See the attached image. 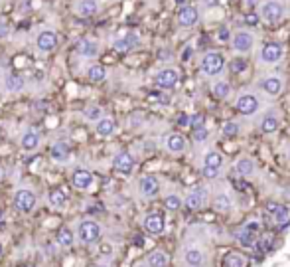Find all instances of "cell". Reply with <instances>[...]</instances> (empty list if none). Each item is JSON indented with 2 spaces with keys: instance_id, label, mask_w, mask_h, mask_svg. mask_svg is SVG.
Here are the masks:
<instances>
[{
  "instance_id": "cell-23",
  "label": "cell",
  "mask_w": 290,
  "mask_h": 267,
  "mask_svg": "<svg viewBox=\"0 0 290 267\" xmlns=\"http://www.w3.org/2000/svg\"><path fill=\"white\" fill-rule=\"evenodd\" d=\"M117 129H119V125H117V121L113 119V117H101L97 123H95V133L97 136H103V138H109V136H113V134L117 133Z\"/></svg>"
},
{
  "instance_id": "cell-5",
  "label": "cell",
  "mask_w": 290,
  "mask_h": 267,
  "mask_svg": "<svg viewBox=\"0 0 290 267\" xmlns=\"http://www.w3.org/2000/svg\"><path fill=\"white\" fill-rule=\"evenodd\" d=\"M259 64L263 66H277L285 58V44L283 42H265L259 50Z\"/></svg>"
},
{
  "instance_id": "cell-45",
  "label": "cell",
  "mask_w": 290,
  "mask_h": 267,
  "mask_svg": "<svg viewBox=\"0 0 290 267\" xmlns=\"http://www.w3.org/2000/svg\"><path fill=\"white\" fill-rule=\"evenodd\" d=\"M201 174H203L205 178H217V176H219V170H213V168H203V166H201Z\"/></svg>"
},
{
  "instance_id": "cell-33",
  "label": "cell",
  "mask_w": 290,
  "mask_h": 267,
  "mask_svg": "<svg viewBox=\"0 0 290 267\" xmlns=\"http://www.w3.org/2000/svg\"><path fill=\"white\" fill-rule=\"evenodd\" d=\"M235 240H237V244H239L241 248H253L255 242H257V234L249 232L247 228H241V230L235 234Z\"/></svg>"
},
{
  "instance_id": "cell-13",
  "label": "cell",
  "mask_w": 290,
  "mask_h": 267,
  "mask_svg": "<svg viewBox=\"0 0 290 267\" xmlns=\"http://www.w3.org/2000/svg\"><path fill=\"white\" fill-rule=\"evenodd\" d=\"M139 194L146 198V200H152L160 194V180L154 176V174H145L139 178Z\"/></svg>"
},
{
  "instance_id": "cell-27",
  "label": "cell",
  "mask_w": 290,
  "mask_h": 267,
  "mask_svg": "<svg viewBox=\"0 0 290 267\" xmlns=\"http://www.w3.org/2000/svg\"><path fill=\"white\" fill-rule=\"evenodd\" d=\"M223 162H225V158H223V154L219 150H207L203 154V164L201 166L203 168H213V170H219L221 172Z\"/></svg>"
},
{
  "instance_id": "cell-36",
  "label": "cell",
  "mask_w": 290,
  "mask_h": 267,
  "mask_svg": "<svg viewBox=\"0 0 290 267\" xmlns=\"http://www.w3.org/2000/svg\"><path fill=\"white\" fill-rule=\"evenodd\" d=\"M57 244L61 246V248H71L73 244H75V234L69 230V228H63V230H59V234H57Z\"/></svg>"
},
{
  "instance_id": "cell-46",
  "label": "cell",
  "mask_w": 290,
  "mask_h": 267,
  "mask_svg": "<svg viewBox=\"0 0 290 267\" xmlns=\"http://www.w3.org/2000/svg\"><path fill=\"white\" fill-rule=\"evenodd\" d=\"M243 228H247L249 232H253V234H259V230H261V224L257 222V220H253V222H249L247 226H243Z\"/></svg>"
},
{
  "instance_id": "cell-21",
  "label": "cell",
  "mask_w": 290,
  "mask_h": 267,
  "mask_svg": "<svg viewBox=\"0 0 290 267\" xmlns=\"http://www.w3.org/2000/svg\"><path fill=\"white\" fill-rule=\"evenodd\" d=\"M42 146V136L36 129H26L20 136V148L24 152H36Z\"/></svg>"
},
{
  "instance_id": "cell-44",
  "label": "cell",
  "mask_w": 290,
  "mask_h": 267,
  "mask_svg": "<svg viewBox=\"0 0 290 267\" xmlns=\"http://www.w3.org/2000/svg\"><path fill=\"white\" fill-rule=\"evenodd\" d=\"M203 125V115H193L190 117V127L195 129V127H201Z\"/></svg>"
},
{
  "instance_id": "cell-48",
  "label": "cell",
  "mask_w": 290,
  "mask_h": 267,
  "mask_svg": "<svg viewBox=\"0 0 290 267\" xmlns=\"http://www.w3.org/2000/svg\"><path fill=\"white\" fill-rule=\"evenodd\" d=\"M93 267H109L107 264H97V266H93Z\"/></svg>"
},
{
  "instance_id": "cell-17",
  "label": "cell",
  "mask_w": 290,
  "mask_h": 267,
  "mask_svg": "<svg viewBox=\"0 0 290 267\" xmlns=\"http://www.w3.org/2000/svg\"><path fill=\"white\" fill-rule=\"evenodd\" d=\"M164 148L170 154H184L188 150V140L182 133H168L164 136Z\"/></svg>"
},
{
  "instance_id": "cell-15",
  "label": "cell",
  "mask_w": 290,
  "mask_h": 267,
  "mask_svg": "<svg viewBox=\"0 0 290 267\" xmlns=\"http://www.w3.org/2000/svg\"><path fill=\"white\" fill-rule=\"evenodd\" d=\"M135 164H137V162H135V156H133L129 150H121V152H117V154L113 156V168H115L117 172L125 174V176L133 174Z\"/></svg>"
},
{
  "instance_id": "cell-9",
  "label": "cell",
  "mask_w": 290,
  "mask_h": 267,
  "mask_svg": "<svg viewBox=\"0 0 290 267\" xmlns=\"http://www.w3.org/2000/svg\"><path fill=\"white\" fill-rule=\"evenodd\" d=\"M57 44H59V38H57L55 30H51V28H42L36 36V48L42 54H51L57 48Z\"/></svg>"
},
{
  "instance_id": "cell-4",
  "label": "cell",
  "mask_w": 290,
  "mask_h": 267,
  "mask_svg": "<svg viewBox=\"0 0 290 267\" xmlns=\"http://www.w3.org/2000/svg\"><path fill=\"white\" fill-rule=\"evenodd\" d=\"M263 107L261 97L255 91H241L235 99V109L243 117H255Z\"/></svg>"
},
{
  "instance_id": "cell-52",
  "label": "cell",
  "mask_w": 290,
  "mask_h": 267,
  "mask_svg": "<svg viewBox=\"0 0 290 267\" xmlns=\"http://www.w3.org/2000/svg\"><path fill=\"white\" fill-rule=\"evenodd\" d=\"M0 176H2V170H0Z\"/></svg>"
},
{
  "instance_id": "cell-26",
  "label": "cell",
  "mask_w": 290,
  "mask_h": 267,
  "mask_svg": "<svg viewBox=\"0 0 290 267\" xmlns=\"http://www.w3.org/2000/svg\"><path fill=\"white\" fill-rule=\"evenodd\" d=\"M255 170H257V164H255L253 158H249V156H241V158H237V162H235V172H237L239 176H243V178H251V176L255 174Z\"/></svg>"
},
{
  "instance_id": "cell-20",
  "label": "cell",
  "mask_w": 290,
  "mask_h": 267,
  "mask_svg": "<svg viewBox=\"0 0 290 267\" xmlns=\"http://www.w3.org/2000/svg\"><path fill=\"white\" fill-rule=\"evenodd\" d=\"M93 182H95V176L89 168H75L71 174V184L77 190H89L93 186Z\"/></svg>"
},
{
  "instance_id": "cell-51",
  "label": "cell",
  "mask_w": 290,
  "mask_h": 267,
  "mask_svg": "<svg viewBox=\"0 0 290 267\" xmlns=\"http://www.w3.org/2000/svg\"><path fill=\"white\" fill-rule=\"evenodd\" d=\"M0 256H2V244H0Z\"/></svg>"
},
{
  "instance_id": "cell-24",
  "label": "cell",
  "mask_w": 290,
  "mask_h": 267,
  "mask_svg": "<svg viewBox=\"0 0 290 267\" xmlns=\"http://www.w3.org/2000/svg\"><path fill=\"white\" fill-rule=\"evenodd\" d=\"M4 89L8 93H22L26 89V79L20 73H6L4 75Z\"/></svg>"
},
{
  "instance_id": "cell-42",
  "label": "cell",
  "mask_w": 290,
  "mask_h": 267,
  "mask_svg": "<svg viewBox=\"0 0 290 267\" xmlns=\"http://www.w3.org/2000/svg\"><path fill=\"white\" fill-rule=\"evenodd\" d=\"M229 69H231L233 73H243V71L247 69V62H245V60H231Z\"/></svg>"
},
{
  "instance_id": "cell-49",
  "label": "cell",
  "mask_w": 290,
  "mask_h": 267,
  "mask_svg": "<svg viewBox=\"0 0 290 267\" xmlns=\"http://www.w3.org/2000/svg\"><path fill=\"white\" fill-rule=\"evenodd\" d=\"M135 267H148V266H146V262H145V264H137Z\"/></svg>"
},
{
  "instance_id": "cell-19",
  "label": "cell",
  "mask_w": 290,
  "mask_h": 267,
  "mask_svg": "<svg viewBox=\"0 0 290 267\" xmlns=\"http://www.w3.org/2000/svg\"><path fill=\"white\" fill-rule=\"evenodd\" d=\"M77 54L81 58H85V60H95L101 54V42L99 40H93V38H83L77 44Z\"/></svg>"
},
{
  "instance_id": "cell-50",
  "label": "cell",
  "mask_w": 290,
  "mask_h": 267,
  "mask_svg": "<svg viewBox=\"0 0 290 267\" xmlns=\"http://www.w3.org/2000/svg\"><path fill=\"white\" fill-rule=\"evenodd\" d=\"M176 2H178V4H184V2H186V0H176Z\"/></svg>"
},
{
  "instance_id": "cell-40",
  "label": "cell",
  "mask_w": 290,
  "mask_h": 267,
  "mask_svg": "<svg viewBox=\"0 0 290 267\" xmlns=\"http://www.w3.org/2000/svg\"><path fill=\"white\" fill-rule=\"evenodd\" d=\"M225 267H245V260L239 254H227L225 256Z\"/></svg>"
},
{
  "instance_id": "cell-30",
  "label": "cell",
  "mask_w": 290,
  "mask_h": 267,
  "mask_svg": "<svg viewBox=\"0 0 290 267\" xmlns=\"http://www.w3.org/2000/svg\"><path fill=\"white\" fill-rule=\"evenodd\" d=\"M211 95H213L215 99H219V101L227 99V97L231 95V83H229L227 79H215V81L211 83Z\"/></svg>"
},
{
  "instance_id": "cell-47",
  "label": "cell",
  "mask_w": 290,
  "mask_h": 267,
  "mask_svg": "<svg viewBox=\"0 0 290 267\" xmlns=\"http://www.w3.org/2000/svg\"><path fill=\"white\" fill-rule=\"evenodd\" d=\"M203 6H217L219 4V0H199Z\"/></svg>"
},
{
  "instance_id": "cell-41",
  "label": "cell",
  "mask_w": 290,
  "mask_h": 267,
  "mask_svg": "<svg viewBox=\"0 0 290 267\" xmlns=\"http://www.w3.org/2000/svg\"><path fill=\"white\" fill-rule=\"evenodd\" d=\"M207 136H209V131H207V127H195L193 129V140L195 142H205L207 140Z\"/></svg>"
},
{
  "instance_id": "cell-35",
  "label": "cell",
  "mask_w": 290,
  "mask_h": 267,
  "mask_svg": "<svg viewBox=\"0 0 290 267\" xmlns=\"http://www.w3.org/2000/svg\"><path fill=\"white\" fill-rule=\"evenodd\" d=\"M48 200H49V204H51L53 208H65V206H67V196H65V192H63L61 188L51 190L49 196H48Z\"/></svg>"
},
{
  "instance_id": "cell-3",
  "label": "cell",
  "mask_w": 290,
  "mask_h": 267,
  "mask_svg": "<svg viewBox=\"0 0 290 267\" xmlns=\"http://www.w3.org/2000/svg\"><path fill=\"white\" fill-rule=\"evenodd\" d=\"M259 20L267 24H279L287 16V4L283 0H265L259 4Z\"/></svg>"
},
{
  "instance_id": "cell-32",
  "label": "cell",
  "mask_w": 290,
  "mask_h": 267,
  "mask_svg": "<svg viewBox=\"0 0 290 267\" xmlns=\"http://www.w3.org/2000/svg\"><path fill=\"white\" fill-rule=\"evenodd\" d=\"M49 154L55 162H67L69 160V148L65 142H53L49 148Z\"/></svg>"
},
{
  "instance_id": "cell-31",
  "label": "cell",
  "mask_w": 290,
  "mask_h": 267,
  "mask_svg": "<svg viewBox=\"0 0 290 267\" xmlns=\"http://www.w3.org/2000/svg\"><path fill=\"white\" fill-rule=\"evenodd\" d=\"M87 79L93 83H103L107 79V67L101 64H93L87 67Z\"/></svg>"
},
{
  "instance_id": "cell-53",
  "label": "cell",
  "mask_w": 290,
  "mask_h": 267,
  "mask_svg": "<svg viewBox=\"0 0 290 267\" xmlns=\"http://www.w3.org/2000/svg\"><path fill=\"white\" fill-rule=\"evenodd\" d=\"M188 267H195V266H188Z\"/></svg>"
},
{
  "instance_id": "cell-8",
  "label": "cell",
  "mask_w": 290,
  "mask_h": 267,
  "mask_svg": "<svg viewBox=\"0 0 290 267\" xmlns=\"http://www.w3.org/2000/svg\"><path fill=\"white\" fill-rule=\"evenodd\" d=\"M36 206H38V196H36L34 190H30V188H20V190H16V194H14V208H16L18 212L30 214V212L36 210Z\"/></svg>"
},
{
  "instance_id": "cell-6",
  "label": "cell",
  "mask_w": 290,
  "mask_h": 267,
  "mask_svg": "<svg viewBox=\"0 0 290 267\" xmlns=\"http://www.w3.org/2000/svg\"><path fill=\"white\" fill-rule=\"evenodd\" d=\"M229 40H231V50L237 56H247L255 48V34L251 30H235Z\"/></svg>"
},
{
  "instance_id": "cell-25",
  "label": "cell",
  "mask_w": 290,
  "mask_h": 267,
  "mask_svg": "<svg viewBox=\"0 0 290 267\" xmlns=\"http://www.w3.org/2000/svg\"><path fill=\"white\" fill-rule=\"evenodd\" d=\"M211 206H213V210L219 212V214H229V212L233 210V200H231L229 194L217 192V194L213 196V200H211Z\"/></svg>"
},
{
  "instance_id": "cell-37",
  "label": "cell",
  "mask_w": 290,
  "mask_h": 267,
  "mask_svg": "<svg viewBox=\"0 0 290 267\" xmlns=\"http://www.w3.org/2000/svg\"><path fill=\"white\" fill-rule=\"evenodd\" d=\"M164 206L168 212H178L182 206H184V200L178 196V194H168L166 200H164Z\"/></svg>"
},
{
  "instance_id": "cell-18",
  "label": "cell",
  "mask_w": 290,
  "mask_h": 267,
  "mask_svg": "<svg viewBox=\"0 0 290 267\" xmlns=\"http://www.w3.org/2000/svg\"><path fill=\"white\" fill-rule=\"evenodd\" d=\"M143 228H145L148 234H152V236H160V234H164V230H166V220H164V216L158 214V212L146 214L145 220H143Z\"/></svg>"
},
{
  "instance_id": "cell-43",
  "label": "cell",
  "mask_w": 290,
  "mask_h": 267,
  "mask_svg": "<svg viewBox=\"0 0 290 267\" xmlns=\"http://www.w3.org/2000/svg\"><path fill=\"white\" fill-rule=\"evenodd\" d=\"M217 38H219L221 42H227V40L231 38V32H229V28H227V26H221V28H219V32H217Z\"/></svg>"
},
{
  "instance_id": "cell-29",
  "label": "cell",
  "mask_w": 290,
  "mask_h": 267,
  "mask_svg": "<svg viewBox=\"0 0 290 267\" xmlns=\"http://www.w3.org/2000/svg\"><path fill=\"white\" fill-rule=\"evenodd\" d=\"M184 262H186V266L201 267L205 264V254H203V250H199V248H188V250L184 252Z\"/></svg>"
},
{
  "instance_id": "cell-7",
  "label": "cell",
  "mask_w": 290,
  "mask_h": 267,
  "mask_svg": "<svg viewBox=\"0 0 290 267\" xmlns=\"http://www.w3.org/2000/svg\"><path fill=\"white\" fill-rule=\"evenodd\" d=\"M259 89L267 95V97H279L283 91H285V77L281 73H269V75H263L259 79Z\"/></svg>"
},
{
  "instance_id": "cell-12",
  "label": "cell",
  "mask_w": 290,
  "mask_h": 267,
  "mask_svg": "<svg viewBox=\"0 0 290 267\" xmlns=\"http://www.w3.org/2000/svg\"><path fill=\"white\" fill-rule=\"evenodd\" d=\"M281 123H283V119H281V109H269V111L263 115L261 123H259V131L263 134H275L281 129Z\"/></svg>"
},
{
  "instance_id": "cell-2",
  "label": "cell",
  "mask_w": 290,
  "mask_h": 267,
  "mask_svg": "<svg viewBox=\"0 0 290 267\" xmlns=\"http://www.w3.org/2000/svg\"><path fill=\"white\" fill-rule=\"evenodd\" d=\"M75 238L85 246H95L103 238V228L95 220H81L75 228Z\"/></svg>"
},
{
  "instance_id": "cell-11",
  "label": "cell",
  "mask_w": 290,
  "mask_h": 267,
  "mask_svg": "<svg viewBox=\"0 0 290 267\" xmlns=\"http://www.w3.org/2000/svg\"><path fill=\"white\" fill-rule=\"evenodd\" d=\"M207 202H209V192H207L205 186H195V188H192V190L186 194V198H184V206L190 208V210H201V208L207 206Z\"/></svg>"
},
{
  "instance_id": "cell-39",
  "label": "cell",
  "mask_w": 290,
  "mask_h": 267,
  "mask_svg": "<svg viewBox=\"0 0 290 267\" xmlns=\"http://www.w3.org/2000/svg\"><path fill=\"white\" fill-rule=\"evenodd\" d=\"M239 131H241V127H239L237 121H227V123L221 127V134H223L225 138H233V136H237Z\"/></svg>"
},
{
  "instance_id": "cell-22",
  "label": "cell",
  "mask_w": 290,
  "mask_h": 267,
  "mask_svg": "<svg viewBox=\"0 0 290 267\" xmlns=\"http://www.w3.org/2000/svg\"><path fill=\"white\" fill-rule=\"evenodd\" d=\"M73 10L81 18H91L101 10V2L99 0H77L73 4Z\"/></svg>"
},
{
  "instance_id": "cell-16",
  "label": "cell",
  "mask_w": 290,
  "mask_h": 267,
  "mask_svg": "<svg viewBox=\"0 0 290 267\" xmlns=\"http://www.w3.org/2000/svg\"><path fill=\"white\" fill-rule=\"evenodd\" d=\"M139 44H141V36L137 32H125V34H121L119 38H115L111 42L113 50H117V52H131Z\"/></svg>"
},
{
  "instance_id": "cell-28",
  "label": "cell",
  "mask_w": 290,
  "mask_h": 267,
  "mask_svg": "<svg viewBox=\"0 0 290 267\" xmlns=\"http://www.w3.org/2000/svg\"><path fill=\"white\" fill-rule=\"evenodd\" d=\"M146 266L148 267H168L170 266V256L164 250H154L146 256Z\"/></svg>"
},
{
  "instance_id": "cell-1",
  "label": "cell",
  "mask_w": 290,
  "mask_h": 267,
  "mask_svg": "<svg viewBox=\"0 0 290 267\" xmlns=\"http://www.w3.org/2000/svg\"><path fill=\"white\" fill-rule=\"evenodd\" d=\"M227 67V60L221 52L217 50H209L201 56L199 60V71L205 77H219Z\"/></svg>"
},
{
  "instance_id": "cell-14",
  "label": "cell",
  "mask_w": 290,
  "mask_h": 267,
  "mask_svg": "<svg viewBox=\"0 0 290 267\" xmlns=\"http://www.w3.org/2000/svg\"><path fill=\"white\" fill-rule=\"evenodd\" d=\"M178 24L182 28H193L197 22H199V10L197 6L193 4H184L180 10H178V16H176Z\"/></svg>"
},
{
  "instance_id": "cell-38",
  "label": "cell",
  "mask_w": 290,
  "mask_h": 267,
  "mask_svg": "<svg viewBox=\"0 0 290 267\" xmlns=\"http://www.w3.org/2000/svg\"><path fill=\"white\" fill-rule=\"evenodd\" d=\"M273 216H275V224H277V226H287L290 222V212L287 206H281V204H279V208H277V212H275Z\"/></svg>"
},
{
  "instance_id": "cell-10",
  "label": "cell",
  "mask_w": 290,
  "mask_h": 267,
  "mask_svg": "<svg viewBox=\"0 0 290 267\" xmlns=\"http://www.w3.org/2000/svg\"><path fill=\"white\" fill-rule=\"evenodd\" d=\"M178 83H180V71H178L176 67H164V69H160V71L154 75V85H156L158 89L170 91V89H174Z\"/></svg>"
},
{
  "instance_id": "cell-34",
  "label": "cell",
  "mask_w": 290,
  "mask_h": 267,
  "mask_svg": "<svg viewBox=\"0 0 290 267\" xmlns=\"http://www.w3.org/2000/svg\"><path fill=\"white\" fill-rule=\"evenodd\" d=\"M105 115V111H103V107L101 105H87L85 109H83V119L85 121H89V123H97L101 117Z\"/></svg>"
}]
</instances>
